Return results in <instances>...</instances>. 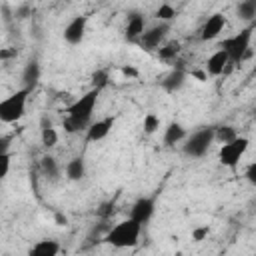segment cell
Returning a JSON list of instances; mask_svg holds the SVG:
<instances>
[{"mask_svg":"<svg viewBox=\"0 0 256 256\" xmlns=\"http://www.w3.org/2000/svg\"><path fill=\"white\" fill-rule=\"evenodd\" d=\"M40 74H42V68L38 64V60H30L26 66H24V72H22V84L26 90H34L40 82Z\"/></svg>","mask_w":256,"mask_h":256,"instance_id":"4fadbf2b","label":"cell"},{"mask_svg":"<svg viewBox=\"0 0 256 256\" xmlns=\"http://www.w3.org/2000/svg\"><path fill=\"white\" fill-rule=\"evenodd\" d=\"M66 176L72 182H80L86 176V162H84V158H80V156L78 158H72L66 164Z\"/></svg>","mask_w":256,"mask_h":256,"instance_id":"e0dca14e","label":"cell"},{"mask_svg":"<svg viewBox=\"0 0 256 256\" xmlns=\"http://www.w3.org/2000/svg\"><path fill=\"white\" fill-rule=\"evenodd\" d=\"M176 16H178V12H176V8L170 6V4H160L158 10H156V18H158L160 22H172Z\"/></svg>","mask_w":256,"mask_h":256,"instance_id":"603a6c76","label":"cell"},{"mask_svg":"<svg viewBox=\"0 0 256 256\" xmlns=\"http://www.w3.org/2000/svg\"><path fill=\"white\" fill-rule=\"evenodd\" d=\"M186 144H184V154L186 156H192V158H200L208 152L210 144L214 142V128L212 126H204L196 132H192L190 136L184 138Z\"/></svg>","mask_w":256,"mask_h":256,"instance_id":"5b68a950","label":"cell"},{"mask_svg":"<svg viewBox=\"0 0 256 256\" xmlns=\"http://www.w3.org/2000/svg\"><path fill=\"white\" fill-rule=\"evenodd\" d=\"M236 14H238L240 20L252 24L254 18H256V0H242L236 8Z\"/></svg>","mask_w":256,"mask_h":256,"instance_id":"d6986e66","label":"cell"},{"mask_svg":"<svg viewBox=\"0 0 256 256\" xmlns=\"http://www.w3.org/2000/svg\"><path fill=\"white\" fill-rule=\"evenodd\" d=\"M186 136H188L186 128H184L182 124H178V122H172V124H168L166 132H164V144H166V146H176V144L182 142Z\"/></svg>","mask_w":256,"mask_h":256,"instance_id":"2e32d148","label":"cell"},{"mask_svg":"<svg viewBox=\"0 0 256 256\" xmlns=\"http://www.w3.org/2000/svg\"><path fill=\"white\" fill-rule=\"evenodd\" d=\"M98 96H100V90H96V88L88 90L84 96H80L76 102H72V104L68 106V110H66L68 116L74 118V120H78L80 124H84V126L88 128L90 122H92L94 108H96V104H98Z\"/></svg>","mask_w":256,"mask_h":256,"instance_id":"277c9868","label":"cell"},{"mask_svg":"<svg viewBox=\"0 0 256 256\" xmlns=\"http://www.w3.org/2000/svg\"><path fill=\"white\" fill-rule=\"evenodd\" d=\"M236 136H238V132H236V128H232V126H220V128H214V140H218L220 144H226V142L234 140Z\"/></svg>","mask_w":256,"mask_h":256,"instance_id":"44dd1931","label":"cell"},{"mask_svg":"<svg viewBox=\"0 0 256 256\" xmlns=\"http://www.w3.org/2000/svg\"><path fill=\"white\" fill-rule=\"evenodd\" d=\"M146 30V18L138 12H132L128 14V20H126V40L128 42H138V38L142 36V32Z\"/></svg>","mask_w":256,"mask_h":256,"instance_id":"7c38bea8","label":"cell"},{"mask_svg":"<svg viewBox=\"0 0 256 256\" xmlns=\"http://www.w3.org/2000/svg\"><path fill=\"white\" fill-rule=\"evenodd\" d=\"M30 90L22 88L10 94L8 98L0 100V122L4 124H14L26 114V102H28Z\"/></svg>","mask_w":256,"mask_h":256,"instance_id":"3957f363","label":"cell"},{"mask_svg":"<svg viewBox=\"0 0 256 256\" xmlns=\"http://www.w3.org/2000/svg\"><path fill=\"white\" fill-rule=\"evenodd\" d=\"M86 26H88V16H76L68 22V26L64 28V40L72 46L80 44L86 36Z\"/></svg>","mask_w":256,"mask_h":256,"instance_id":"9c48e42d","label":"cell"},{"mask_svg":"<svg viewBox=\"0 0 256 256\" xmlns=\"http://www.w3.org/2000/svg\"><path fill=\"white\" fill-rule=\"evenodd\" d=\"M12 136H0V154H6L10 152V146H12Z\"/></svg>","mask_w":256,"mask_h":256,"instance_id":"f546056e","label":"cell"},{"mask_svg":"<svg viewBox=\"0 0 256 256\" xmlns=\"http://www.w3.org/2000/svg\"><path fill=\"white\" fill-rule=\"evenodd\" d=\"M42 170H44V174H46L52 182L58 180L60 170H58V164H56V160H54L52 156H44V158H42Z\"/></svg>","mask_w":256,"mask_h":256,"instance_id":"7402d4cb","label":"cell"},{"mask_svg":"<svg viewBox=\"0 0 256 256\" xmlns=\"http://www.w3.org/2000/svg\"><path fill=\"white\" fill-rule=\"evenodd\" d=\"M40 142L44 148H54L58 144V132L54 130V126L40 128Z\"/></svg>","mask_w":256,"mask_h":256,"instance_id":"ffe728a7","label":"cell"},{"mask_svg":"<svg viewBox=\"0 0 256 256\" xmlns=\"http://www.w3.org/2000/svg\"><path fill=\"white\" fill-rule=\"evenodd\" d=\"M122 74L128 76V78H138V70L132 68V66H124V68H122Z\"/></svg>","mask_w":256,"mask_h":256,"instance_id":"d6a6232c","label":"cell"},{"mask_svg":"<svg viewBox=\"0 0 256 256\" xmlns=\"http://www.w3.org/2000/svg\"><path fill=\"white\" fill-rule=\"evenodd\" d=\"M58 252H60V244L56 240H38L30 248V254H36V256H56Z\"/></svg>","mask_w":256,"mask_h":256,"instance_id":"ac0fdd59","label":"cell"},{"mask_svg":"<svg viewBox=\"0 0 256 256\" xmlns=\"http://www.w3.org/2000/svg\"><path fill=\"white\" fill-rule=\"evenodd\" d=\"M142 128H144V132L146 134H154V132H158V128H160V118L156 116V114H146L144 116V124H142Z\"/></svg>","mask_w":256,"mask_h":256,"instance_id":"d4e9b609","label":"cell"},{"mask_svg":"<svg viewBox=\"0 0 256 256\" xmlns=\"http://www.w3.org/2000/svg\"><path fill=\"white\" fill-rule=\"evenodd\" d=\"M108 86V72L106 70H96L94 74H92V88H96V90H104Z\"/></svg>","mask_w":256,"mask_h":256,"instance_id":"484cf974","label":"cell"},{"mask_svg":"<svg viewBox=\"0 0 256 256\" xmlns=\"http://www.w3.org/2000/svg\"><path fill=\"white\" fill-rule=\"evenodd\" d=\"M154 210H156V198L152 196H142L138 198L134 204H132V210H130V218L134 222H138L140 226L148 224L150 218L154 216Z\"/></svg>","mask_w":256,"mask_h":256,"instance_id":"ba28073f","label":"cell"},{"mask_svg":"<svg viewBox=\"0 0 256 256\" xmlns=\"http://www.w3.org/2000/svg\"><path fill=\"white\" fill-rule=\"evenodd\" d=\"M184 82H186V72H184L182 68H174V70L162 80V88H164L168 94H174V92H178V90L184 86Z\"/></svg>","mask_w":256,"mask_h":256,"instance_id":"9a60e30c","label":"cell"},{"mask_svg":"<svg viewBox=\"0 0 256 256\" xmlns=\"http://www.w3.org/2000/svg\"><path fill=\"white\" fill-rule=\"evenodd\" d=\"M228 62H230L228 54L220 48L218 52H214V54L208 58V62H206V74H210V76H220L222 70H224V66H226Z\"/></svg>","mask_w":256,"mask_h":256,"instance_id":"5bb4252c","label":"cell"},{"mask_svg":"<svg viewBox=\"0 0 256 256\" xmlns=\"http://www.w3.org/2000/svg\"><path fill=\"white\" fill-rule=\"evenodd\" d=\"M28 12H30L28 8H20V10L16 12V16H18V18H26V14H28Z\"/></svg>","mask_w":256,"mask_h":256,"instance_id":"d590c367","label":"cell"},{"mask_svg":"<svg viewBox=\"0 0 256 256\" xmlns=\"http://www.w3.org/2000/svg\"><path fill=\"white\" fill-rule=\"evenodd\" d=\"M252 32H254V22H252V24H248V26H246L244 30H240L238 34H234V36H230V38H226V40L222 42V46H220V48L228 54L230 62L240 64L242 60H246V58H250V56H252V50H250Z\"/></svg>","mask_w":256,"mask_h":256,"instance_id":"6da1fadb","label":"cell"},{"mask_svg":"<svg viewBox=\"0 0 256 256\" xmlns=\"http://www.w3.org/2000/svg\"><path fill=\"white\" fill-rule=\"evenodd\" d=\"M14 56H16V50L14 48H0V62L12 60Z\"/></svg>","mask_w":256,"mask_h":256,"instance_id":"4dcf8cb0","label":"cell"},{"mask_svg":"<svg viewBox=\"0 0 256 256\" xmlns=\"http://www.w3.org/2000/svg\"><path fill=\"white\" fill-rule=\"evenodd\" d=\"M248 144H250V140L244 138V136H236L234 140L222 144V148H220V152H218L220 164L226 166V168H236V166L240 164V158L246 154Z\"/></svg>","mask_w":256,"mask_h":256,"instance_id":"8992f818","label":"cell"},{"mask_svg":"<svg viewBox=\"0 0 256 256\" xmlns=\"http://www.w3.org/2000/svg\"><path fill=\"white\" fill-rule=\"evenodd\" d=\"M114 128V118H104L98 122H90V126L86 128V142H100L104 140L110 130Z\"/></svg>","mask_w":256,"mask_h":256,"instance_id":"8fae6325","label":"cell"},{"mask_svg":"<svg viewBox=\"0 0 256 256\" xmlns=\"http://www.w3.org/2000/svg\"><path fill=\"white\" fill-rule=\"evenodd\" d=\"M178 52H180V44H178V42H168L164 48L158 50V56H160L162 60H172V58H176Z\"/></svg>","mask_w":256,"mask_h":256,"instance_id":"cb8c5ba5","label":"cell"},{"mask_svg":"<svg viewBox=\"0 0 256 256\" xmlns=\"http://www.w3.org/2000/svg\"><path fill=\"white\" fill-rule=\"evenodd\" d=\"M246 180H248L250 184H256V164H254V162L246 168Z\"/></svg>","mask_w":256,"mask_h":256,"instance_id":"1f68e13d","label":"cell"},{"mask_svg":"<svg viewBox=\"0 0 256 256\" xmlns=\"http://www.w3.org/2000/svg\"><path fill=\"white\" fill-rule=\"evenodd\" d=\"M140 232H142V226L138 222H134L132 218L116 224L106 236H104V242L114 246V248H132L138 244L140 240Z\"/></svg>","mask_w":256,"mask_h":256,"instance_id":"7a4b0ae2","label":"cell"},{"mask_svg":"<svg viewBox=\"0 0 256 256\" xmlns=\"http://www.w3.org/2000/svg\"><path fill=\"white\" fill-rule=\"evenodd\" d=\"M10 164H12V156H10V152L0 154V180H4V178L8 176V172H10Z\"/></svg>","mask_w":256,"mask_h":256,"instance_id":"4316f807","label":"cell"},{"mask_svg":"<svg viewBox=\"0 0 256 256\" xmlns=\"http://www.w3.org/2000/svg\"><path fill=\"white\" fill-rule=\"evenodd\" d=\"M224 26H226L224 14H212V16L204 22V26H202V30H200V38H202L204 42H210V40H214V38L220 36V32L224 30Z\"/></svg>","mask_w":256,"mask_h":256,"instance_id":"30bf717a","label":"cell"},{"mask_svg":"<svg viewBox=\"0 0 256 256\" xmlns=\"http://www.w3.org/2000/svg\"><path fill=\"white\" fill-rule=\"evenodd\" d=\"M208 234H210V228L208 226H198V228L192 230V240L194 242H202V240H206Z\"/></svg>","mask_w":256,"mask_h":256,"instance_id":"f1b7e54d","label":"cell"},{"mask_svg":"<svg viewBox=\"0 0 256 256\" xmlns=\"http://www.w3.org/2000/svg\"><path fill=\"white\" fill-rule=\"evenodd\" d=\"M168 30H170V22H160L158 26H152V28L144 30L142 36L138 38V42H140V46H142L144 50H156V48H160V44L164 42Z\"/></svg>","mask_w":256,"mask_h":256,"instance_id":"52a82bcc","label":"cell"},{"mask_svg":"<svg viewBox=\"0 0 256 256\" xmlns=\"http://www.w3.org/2000/svg\"><path fill=\"white\" fill-rule=\"evenodd\" d=\"M54 218H56V224H58V226H66V224H68V218H66L64 214H60V212H56Z\"/></svg>","mask_w":256,"mask_h":256,"instance_id":"836d02e7","label":"cell"},{"mask_svg":"<svg viewBox=\"0 0 256 256\" xmlns=\"http://www.w3.org/2000/svg\"><path fill=\"white\" fill-rule=\"evenodd\" d=\"M192 76H194V78H198L200 82H204V80L208 78V74H206V72H200V70H196V72H192Z\"/></svg>","mask_w":256,"mask_h":256,"instance_id":"e575fe53","label":"cell"},{"mask_svg":"<svg viewBox=\"0 0 256 256\" xmlns=\"http://www.w3.org/2000/svg\"><path fill=\"white\" fill-rule=\"evenodd\" d=\"M64 130H66L68 134H74V132H80V130H86V126H84V124H80L78 120H74V118H70V116H66V120H64Z\"/></svg>","mask_w":256,"mask_h":256,"instance_id":"83f0119b","label":"cell"}]
</instances>
